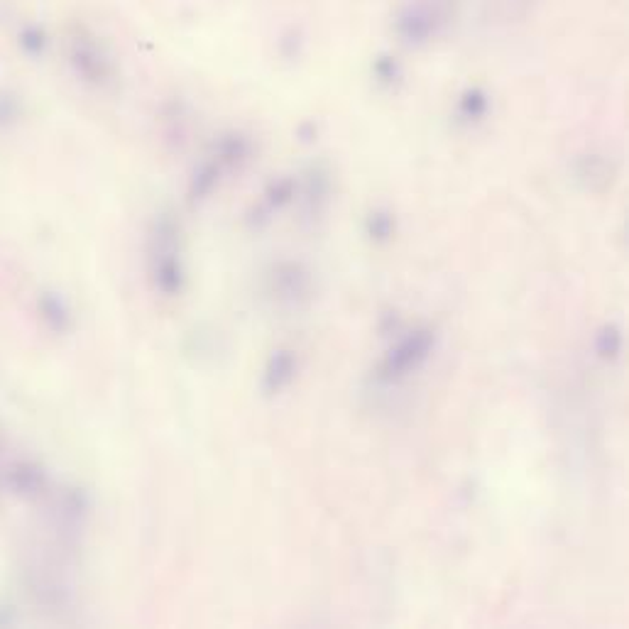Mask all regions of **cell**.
<instances>
[{
    "label": "cell",
    "mask_w": 629,
    "mask_h": 629,
    "mask_svg": "<svg viewBox=\"0 0 629 629\" xmlns=\"http://www.w3.org/2000/svg\"><path fill=\"white\" fill-rule=\"evenodd\" d=\"M431 348H434V333L429 329H419V331H412L409 336H405L382 360V380L395 382L406 377L409 373H415L416 367L429 357Z\"/></svg>",
    "instance_id": "1"
},
{
    "label": "cell",
    "mask_w": 629,
    "mask_h": 629,
    "mask_svg": "<svg viewBox=\"0 0 629 629\" xmlns=\"http://www.w3.org/2000/svg\"><path fill=\"white\" fill-rule=\"evenodd\" d=\"M294 373H297V357L291 350H277L270 363H267L265 370V387L267 392H280L294 380Z\"/></svg>",
    "instance_id": "2"
},
{
    "label": "cell",
    "mask_w": 629,
    "mask_h": 629,
    "mask_svg": "<svg viewBox=\"0 0 629 629\" xmlns=\"http://www.w3.org/2000/svg\"><path fill=\"white\" fill-rule=\"evenodd\" d=\"M620 350H622L620 329H615V326L603 329V333L597 336V353H600V357H605V360H613V357L620 356Z\"/></svg>",
    "instance_id": "3"
}]
</instances>
